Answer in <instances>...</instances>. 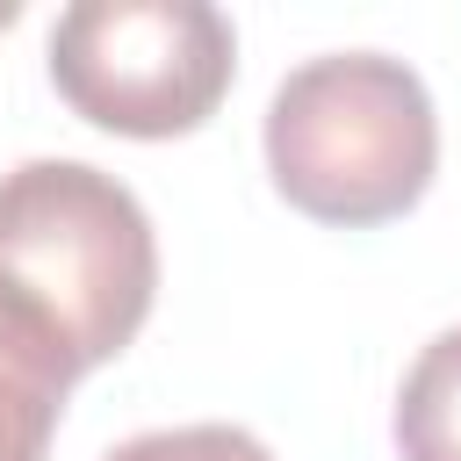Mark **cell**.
Segmentation results:
<instances>
[{"label":"cell","instance_id":"obj_2","mask_svg":"<svg viewBox=\"0 0 461 461\" xmlns=\"http://www.w3.org/2000/svg\"><path fill=\"white\" fill-rule=\"evenodd\" d=\"M0 288L50 317L79 375L115 360L158 288L144 202L86 158H29L0 173Z\"/></svg>","mask_w":461,"mask_h":461},{"label":"cell","instance_id":"obj_5","mask_svg":"<svg viewBox=\"0 0 461 461\" xmlns=\"http://www.w3.org/2000/svg\"><path fill=\"white\" fill-rule=\"evenodd\" d=\"M396 454L403 461H461V324L439 331L396 396Z\"/></svg>","mask_w":461,"mask_h":461},{"label":"cell","instance_id":"obj_3","mask_svg":"<svg viewBox=\"0 0 461 461\" xmlns=\"http://www.w3.org/2000/svg\"><path fill=\"white\" fill-rule=\"evenodd\" d=\"M238 36L209 0H79L50 29V79L94 130L187 137L230 94Z\"/></svg>","mask_w":461,"mask_h":461},{"label":"cell","instance_id":"obj_4","mask_svg":"<svg viewBox=\"0 0 461 461\" xmlns=\"http://www.w3.org/2000/svg\"><path fill=\"white\" fill-rule=\"evenodd\" d=\"M79 360L50 331L43 310H29L14 288H0V461H43L65 389Z\"/></svg>","mask_w":461,"mask_h":461},{"label":"cell","instance_id":"obj_7","mask_svg":"<svg viewBox=\"0 0 461 461\" xmlns=\"http://www.w3.org/2000/svg\"><path fill=\"white\" fill-rule=\"evenodd\" d=\"M14 14H22V7H14V0H0V29H7V22H14Z\"/></svg>","mask_w":461,"mask_h":461},{"label":"cell","instance_id":"obj_1","mask_svg":"<svg viewBox=\"0 0 461 461\" xmlns=\"http://www.w3.org/2000/svg\"><path fill=\"white\" fill-rule=\"evenodd\" d=\"M439 166V115L425 79L382 50H331L295 65L267 101V173L317 223H389Z\"/></svg>","mask_w":461,"mask_h":461},{"label":"cell","instance_id":"obj_6","mask_svg":"<svg viewBox=\"0 0 461 461\" xmlns=\"http://www.w3.org/2000/svg\"><path fill=\"white\" fill-rule=\"evenodd\" d=\"M101 461H274V454L238 425H173V432H137Z\"/></svg>","mask_w":461,"mask_h":461}]
</instances>
